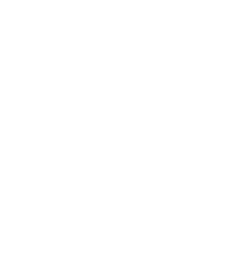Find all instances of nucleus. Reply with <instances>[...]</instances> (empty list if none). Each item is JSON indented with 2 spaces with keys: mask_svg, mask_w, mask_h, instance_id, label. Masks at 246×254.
<instances>
[]
</instances>
